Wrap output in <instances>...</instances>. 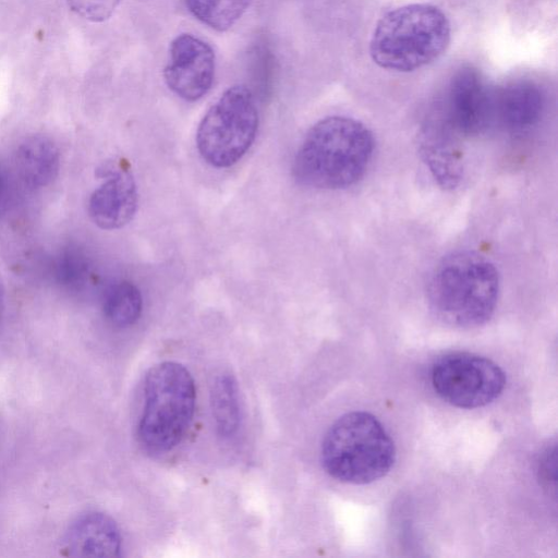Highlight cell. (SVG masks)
<instances>
[{
	"label": "cell",
	"mask_w": 558,
	"mask_h": 558,
	"mask_svg": "<svg viewBox=\"0 0 558 558\" xmlns=\"http://www.w3.org/2000/svg\"><path fill=\"white\" fill-rule=\"evenodd\" d=\"M16 167L27 185L45 187L57 178L59 172L58 147L44 135L28 136L17 147Z\"/></svg>",
	"instance_id": "obj_14"
},
{
	"label": "cell",
	"mask_w": 558,
	"mask_h": 558,
	"mask_svg": "<svg viewBox=\"0 0 558 558\" xmlns=\"http://www.w3.org/2000/svg\"><path fill=\"white\" fill-rule=\"evenodd\" d=\"M187 10L208 27L225 32L248 9L252 0H184Z\"/></svg>",
	"instance_id": "obj_17"
},
{
	"label": "cell",
	"mask_w": 558,
	"mask_h": 558,
	"mask_svg": "<svg viewBox=\"0 0 558 558\" xmlns=\"http://www.w3.org/2000/svg\"><path fill=\"white\" fill-rule=\"evenodd\" d=\"M461 138L442 112L430 117L421 130L418 147L422 159L444 189H454L462 179Z\"/></svg>",
	"instance_id": "obj_10"
},
{
	"label": "cell",
	"mask_w": 558,
	"mask_h": 558,
	"mask_svg": "<svg viewBox=\"0 0 558 558\" xmlns=\"http://www.w3.org/2000/svg\"><path fill=\"white\" fill-rule=\"evenodd\" d=\"M210 404L218 434L222 437L233 436L239 429L241 413L238 385L232 375L223 373L215 378Z\"/></svg>",
	"instance_id": "obj_15"
},
{
	"label": "cell",
	"mask_w": 558,
	"mask_h": 558,
	"mask_svg": "<svg viewBox=\"0 0 558 558\" xmlns=\"http://www.w3.org/2000/svg\"><path fill=\"white\" fill-rule=\"evenodd\" d=\"M320 459L325 471L337 481L368 484L390 471L396 447L376 416L354 411L340 416L329 427Z\"/></svg>",
	"instance_id": "obj_4"
},
{
	"label": "cell",
	"mask_w": 558,
	"mask_h": 558,
	"mask_svg": "<svg viewBox=\"0 0 558 558\" xmlns=\"http://www.w3.org/2000/svg\"><path fill=\"white\" fill-rule=\"evenodd\" d=\"M258 129V111L252 92L243 85L229 87L198 124L196 146L215 168L236 163L252 146Z\"/></svg>",
	"instance_id": "obj_6"
},
{
	"label": "cell",
	"mask_w": 558,
	"mask_h": 558,
	"mask_svg": "<svg viewBox=\"0 0 558 558\" xmlns=\"http://www.w3.org/2000/svg\"><path fill=\"white\" fill-rule=\"evenodd\" d=\"M430 383L445 402L460 409H475L492 403L502 393L506 375L485 356L451 352L435 360Z\"/></svg>",
	"instance_id": "obj_7"
},
{
	"label": "cell",
	"mask_w": 558,
	"mask_h": 558,
	"mask_svg": "<svg viewBox=\"0 0 558 558\" xmlns=\"http://www.w3.org/2000/svg\"><path fill=\"white\" fill-rule=\"evenodd\" d=\"M143 300L137 287L130 281L111 284L102 299V313L116 327H129L141 316Z\"/></svg>",
	"instance_id": "obj_16"
},
{
	"label": "cell",
	"mask_w": 558,
	"mask_h": 558,
	"mask_svg": "<svg viewBox=\"0 0 558 558\" xmlns=\"http://www.w3.org/2000/svg\"><path fill=\"white\" fill-rule=\"evenodd\" d=\"M499 295V274L485 256L461 251L444 257L427 288L433 313L446 324L472 328L493 316Z\"/></svg>",
	"instance_id": "obj_2"
},
{
	"label": "cell",
	"mask_w": 558,
	"mask_h": 558,
	"mask_svg": "<svg viewBox=\"0 0 558 558\" xmlns=\"http://www.w3.org/2000/svg\"><path fill=\"white\" fill-rule=\"evenodd\" d=\"M441 112L462 137L478 135L493 124L494 90L476 68L462 65L453 73Z\"/></svg>",
	"instance_id": "obj_8"
},
{
	"label": "cell",
	"mask_w": 558,
	"mask_h": 558,
	"mask_svg": "<svg viewBox=\"0 0 558 558\" xmlns=\"http://www.w3.org/2000/svg\"><path fill=\"white\" fill-rule=\"evenodd\" d=\"M69 7L80 16L99 23L108 20L120 0H66Z\"/></svg>",
	"instance_id": "obj_18"
},
{
	"label": "cell",
	"mask_w": 558,
	"mask_h": 558,
	"mask_svg": "<svg viewBox=\"0 0 558 558\" xmlns=\"http://www.w3.org/2000/svg\"><path fill=\"white\" fill-rule=\"evenodd\" d=\"M195 403V383L186 367L172 361L150 367L137 427L141 444L153 452L172 450L192 423Z\"/></svg>",
	"instance_id": "obj_5"
},
{
	"label": "cell",
	"mask_w": 558,
	"mask_h": 558,
	"mask_svg": "<svg viewBox=\"0 0 558 558\" xmlns=\"http://www.w3.org/2000/svg\"><path fill=\"white\" fill-rule=\"evenodd\" d=\"M450 39V22L438 7L405 4L378 20L369 40V56L381 69L412 72L442 56Z\"/></svg>",
	"instance_id": "obj_3"
},
{
	"label": "cell",
	"mask_w": 558,
	"mask_h": 558,
	"mask_svg": "<svg viewBox=\"0 0 558 558\" xmlns=\"http://www.w3.org/2000/svg\"><path fill=\"white\" fill-rule=\"evenodd\" d=\"M122 538L109 515L89 511L77 517L61 541V554L70 557H118Z\"/></svg>",
	"instance_id": "obj_12"
},
{
	"label": "cell",
	"mask_w": 558,
	"mask_h": 558,
	"mask_svg": "<svg viewBox=\"0 0 558 558\" xmlns=\"http://www.w3.org/2000/svg\"><path fill=\"white\" fill-rule=\"evenodd\" d=\"M215 66V52L207 43L192 34H180L170 44L163 78L177 96L195 101L210 89Z\"/></svg>",
	"instance_id": "obj_9"
},
{
	"label": "cell",
	"mask_w": 558,
	"mask_h": 558,
	"mask_svg": "<svg viewBox=\"0 0 558 558\" xmlns=\"http://www.w3.org/2000/svg\"><path fill=\"white\" fill-rule=\"evenodd\" d=\"M2 193H3V178H2V174H1V171H0V201H1V197H2Z\"/></svg>",
	"instance_id": "obj_20"
},
{
	"label": "cell",
	"mask_w": 558,
	"mask_h": 558,
	"mask_svg": "<svg viewBox=\"0 0 558 558\" xmlns=\"http://www.w3.org/2000/svg\"><path fill=\"white\" fill-rule=\"evenodd\" d=\"M105 181L89 196L90 220L100 229L116 230L134 217L138 194L132 173L123 167L106 169Z\"/></svg>",
	"instance_id": "obj_11"
},
{
	"label": "cell",
	"mask_w": 558,
	"mask_h": 558,
	"mask_svg": "<svg viewBox=\"0 0 558 558\" xmlns=\"http://www.w3.org/2000/svg\"><path fill=\"white\" fill-rule=\"evenodd\" d=\"M542 88L529 80H519L494 90V122L502 129L520 133L535 126L545 110Z\"/></svg>",
	"instance_id": "obj_13"
},
{
	"label": "cell",
	"mask_w": 558,
	"mask_h": 558,
	"mask_svg": "<svg viewBox=\"0 0 558 558\" xmlns=\"http://www.w3.org/2000/svg\"><path fill=\"white\" fill-rule=\"evenodd\" d=\"M374 153L372 132L360 121L332 116L315 123L293 162L301 184L326 190L348 187L366 172Z\"/></svg>",
	"instance_id": "obj_1"
},
{
	"label": "cell",
	"mask_w": 558,
	"mask_h": 558,
	"mask_svg": "<svg viewBox=\"0 0 558 558\" xmlns=\"http://www.w3.org/2000/svg\"><path fill=\"white\" fill-rule=\"evenodd\" d=\"M550 473L555 475V446L544 452L539 462V475L547 484H549L550 480L555 482V477Z\"/></svg>",
	"instance_id": "obj_19"
}]
</instances>
